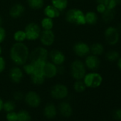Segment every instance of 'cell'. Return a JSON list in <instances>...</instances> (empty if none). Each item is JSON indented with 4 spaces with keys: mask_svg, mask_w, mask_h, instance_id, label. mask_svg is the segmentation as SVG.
Listing matches in <instances>:
<instances>
[{
    "mask_svg": "<svg viewBox=\"0 0 121 121\" xmlns=\"http://www.w3.org/2000/svg\"><path fill=\"white\" fill-rule=\"evenodd\" d=\"M73 49L75 54L78 57H86L91 53L90 46L86 43L83 41L76 43L73 47Z\"/></svg>",
    "mask_w": 121,
    "mask_h": 121,
    "instance_id": "cell-12",
    "label": "cell"
},
{
    "mask_svg": "<svg viewBox=\"0 0 121 121\" xmlns=\"http://www.w3.org/2000/svg\"><path fill=\"white\" fill-rule=\"evenodd\" d=\"M117 66H118L120 71H121V57H120L117 60Z\"/></svg>",
    "mask_w": 121,
    "mask_h": 121,
    "instance_id": "cell-40",
    "label": "cell"
},
{
    "mask_svg": "<svg viewBox=\"0 0 121 121\" xmlns=\"http://www.w3.org/2000/svg\"><path fill=\"white\" fill-rule=\"evenodd\" d=\"M52 5L60 12L65 10L68 7V0H51Z\"/></svg>",
    "mask_w": 121,
    "mask_h": 121,
    "instance_id": "cell-20",
    "label": "cell"
},
{
    "mask_svg": "<svg viewBox=\"0 0 121 121\" xmlns=\"http://www.w3.org/2000/svg\"><path fill=\"white\" fill-rule=\"evenodd\" d=\"M105 39L109 45H115L120 39V32L118 29L114 26H108L104 33Z\"/></svg>",
    "mask_w": 121,
    "mask_h": 121,
    "instance_id": "cell-8",
    "label": "cell"
},
{
    "mask_svg": "<svg viewBox=\"0 0 121 121\" xmlns=\"http://www.w3.org/2000/svg\"><path fill=\"white\" fill-rule=\"evenodd\" d=\"M2 18L0 16V26H2Z\"/></svg>",
    "mask_w": 121,
    "mask_h": 121,
    "instance_id": "cell-45",
    "label": "cell"
},
{
    "mask_svg": "<svg viewBox=\"0 0 121 121\" xmlns=\"http://www.w3.org/2000/svg\"><path fill=\"white\" fill-rule=\"evenodd\" d=\"M18 121H31V116L26 110H21L17 112Z\"/></svg>",
    "mask_w": 121,
    "mask_h": 121,
    "instance_id": "cell-25",
    "label": "cell"
},
{
    "mask_svg": "<svg viewBox=\"0 0 121 121\" xmlns=\"http://www.w3.org/2000/svg\"><path fill=\"white\" fill-rule=\"evenodd\" d=\"M29 57L28 46L23 42H16L10 49V58L17 66L25 64Z\"/></svg>",
    "mask_w": 121,
    "mask_h": 121,
    "instance_id": "cell-1",
    "label": "cell"
},
{
    "mask_svg": "<svg viewBox=\"0 0 121 121\" xmlns=\"http://www.w3.org/2000/svg\"><path fill=\"white\" fill-rule=\"evenodd\" d=\"M50 95L56 100H62L68 96L69 89L65 85L58 83L52 86L50 91Z\"/></svg>",
    "mask_w": 121,
    "mask_h": 121,
    "instance_id": "cell-7",
    "label": "cell"
},
{
    "mask_svg": "<svg viewBox=\"0 0 121 121\" xmlns=\"http://www.w3.org/2000/svg\"><path fill=\"white\" fill-rule=\"evenodd\" d=\"M58 111L64 117H69L73 114V108L71 104L66 101H63L59 104Z\"/></svg>",
    "mask_w": 121,
    "mask_h": 121,
    "instance_id": "cell-16",
    "label": "cell"
},
{
    "mask_svg": "<svg viewBox=\"0 0 121 121\" xmlns=\"http://www.w3.org/2000/svg\"><path fill=\"white\" fill-rule=\"evenodd\" d=\"M24 32L26 34V39L29 41H35L39 39L41 30L40 26L36 23H29L28 24L25 29Z\"/></svg>",
    "mask_w": 121,
    "mask_h": 121,
    "instance_id": "cell-6",
    "label": "cell"
},
{
    "mask_svg": "<svg viewBox=\"0 0 121 121\" xmlns=\"http://www.w3.org/2000/svg\"><path fill=\"white\" fill-rule=\"evenodd\" d=\"M31 80L34 85H42L45 81V76H37L34 75H31Z\"/></svg>",
    "mask_w": 121,
    "mask_h": 121,
    "instance_id": "cell-31",
    "label": "cell"
},
{
    "mask_svg": "<svg viewBox=\"0 0 121 121\" xmlns=\"http://www.w3.org/2000/svg\"><path fill=\"white\" fill-rule=\"evenodd\" d=\"M25 103L31 108H37L41 103V98L39 93L35 91H29L24 95Z\"/></svg>",
    "mask_w": 121,
    "mask_h": 121,
    "instance_id": "cell-9",
    "label": "cell"
},
{
    "mask_svg": "<svg viewBox=\"0 0 121 121\" xmlns=\"http://www.w3.org/2000/svg\"><path fill=\"white\" fill-rule=\"evenodd\" d=\"M14 39L16 42H24L25 39H26V34L23 30L17 31L14 34Z\"/></svg>",
    "mask_w": 121,
    "mask_h": 121,
    "instance_id": "cell-28",
    "label": "cell"
},
{
    "mask_svg": "<svg viewBox=\"0 0 121 121\" xmlns=\"http://www.w3.org/2000/svg\"><path fill=\"white\" fill-rule=\"evenodd\" d=\"M48 56H49L51 61L55 65H56L57 66L63 65L66 60V56L64 53L58 49L51 50L48 53Z\"/></svg>",
    "mask_w": 121,
    "mask_h": 121,
    "instance_id": "cell-10",
    "label": "cell"
},
{
    "mask_svg": "<svg viewBox=\"0 0 121 121\" xmlns=\"http://www.w3.org/2000/svg\"><path fill=\"white\" fill-rule=\"evenodd\" d=\"M9 76L10 80L13 83H19L22 81V78H24V73L20 68L17 66H14L10 69L9 73Z\"/></svg>",
    "mask_w": 121,
    "mask_h": 121,
    "instance_id": "cell-15",
    "label": "cell"
},
{
    "mask_svg": "<svg viewBox=\"0 0 121 121\" xmlns=\"http://www.w3.org/2000/svg\"><path fill=\"white\" fill-rule=\"evenodd\" d=\"M96 10L98 13L102 14L106 10V7L104 5V4H98L97 7H96Z\"/></svg>",
    "mask_w": 121,
    "mask_h": 121,
    "instance_id": "cell-38",
    "label": "cell"
},
{
    "mask_svg": "<svg viewBox=\"0 0 121 121\" xmlns=\"http://www.w3.org/2000/svg\"><path fill=\"white\" fill-rule=\"evenodd\" d=\"M6 68V61L5 59L0 56V73H2Z\"/></svg>",
    "mask_w": 121,
    "mask_h": 121,
    "instance_id": "cell-37",
    "label": "cell"
},
{
    "mask_svg": "<svg viewBox=\"0 0 121 121\" xmlns=\"http://www.w3.org/2000/svg\"><path fill=\"white\" fill-rule=\"evenodd\" d=\"M6 119L7 121H18L17 112H14V110L7 112L6 115Z\"/></svg>",
    "mask_w": 121,
    "mask_h": 121,
    "instance_id": "cell-33",
    "label": "cell"
},
{
    "mask_svg": "<svg viewBox=\"0 0 121 121\" xmlns=\"http://www.w3.org/2000/svg\"><path fill=\"white\" fill-rule=\"evenodd\" d=\"M114 117L115 119L121 120V109H118L115 111L114 112Z\"/></svg>",
    "mask_w": 121,
    "mask_h": 121,
    "instance_id": "cell-39",
    "label": "cell"
},
{
    "mask_svg": "<svg viewBox=\"0 0 121 121\" xmlns=\"http://www.w3.org/2000/svg\"><path fill=\"white\" fill-rule=\"evenodd\" d=\"M86 24L89 25H95L98 22V15L94 12H88L85 14Z\"/></svg>",
    "mask_w": 121,
    "mask_h": 121,
    "instance_id": "cell-21",
    "label": "cell"
},
{
    "mask_svg": "<svg viewBox=\"0 0 121 121\" xmlns=\"http://www.w3.org/2000/svg\"><path fill=\"white\" fill-rule=\"evenodd\" d=\"M2 48L1 46H0V56H1V54H2Z\"/></svg>",
    "mask_w": 121,
    "mask_h": 121,
    "instance_id": "cell-46",
    "label": "cell"
},
{
    "mask_svg": "<svg viewBox=\"0 0 121 121\" xmlns=\"http://www.w3.org/2000/svg\"><path fill=\"white\" fill-rule=\"evenodd\" d=\"M83 80L86 88H98L103 83L102 76L96 72H91L86 73Z\"/></svg>",
    "mask_w": 121,
    "mask_h": 121,
    "instance_id": "cell-4",
    "label": "cell"
},
{
    "mask_svg": "<svg viewBox=\"0 0 121 121\" xmlns=\"http://www.w3.org/2000/svg\"><path fill=\"white\" fill-rule=\"evenodd\" d=\"M105 57L108 60H109L110 62H113L118 60V58H120V54L115 50H110L106 53Z\"/></svg>",
    "mask_w": 121,
    "mask_h": 121,
    "instance_id": "cell-27",
    "label": "cell"
},
{
    "mask_svg": "<svg viewBox=\"0 0 121 121\" xmlns=\"http://www.w3.org/2000/svg\"><path fill=\"white\" fill-rule=\"evenodd\" d=\"M25 12V7L22 4H15L9 10V15L13 19H18Z\"/></svg>",
    "mask_w": 121,
    "mask_h": 121,
    "instance_id": "cell-17",
    "label": "cell"
},
{
    "mask_svg": "<svg viewBox=\"0 0 121 121\" xmlns=\"http://www.w3.org/2000/svg\"><path fill=\"white\" fill-rule=\"evenodd\" d=\"M73 88L77 93H82V92L85 91V90L86 89V86L83 81L78 80L74 83Z\"/></svg>",
    "mask_w": 121,
    "mask_h": 121,
    "instance_id": "cell-29",
    "label": "cell"
},
{
    "mask_svg": "<svg viewBox=\"0 0 121 121\" xmlns=\"http://www.w3.org/2000/svg\"><path fill=\"white\" fill-rule=\"evenodd\" d=\"M115 2H116V4H117V5L121 4V0H115Z\"/></svg>",
    "mask_w": 121,
    "mask_h": 121,
    "instance_id": "cell-43",
    "label": "cell"
},
{
    "mask_svg": "<svg viewBox=\"0 0 121 121\" xmlns=\"http://www.w3.org/2000/svg\"><path fill=\"white\" fill-rule=\"evenodd\" d=\"M23 69L24 71V72L29 75V76H31L33 73H34V65L30 63V64H25L23 65Z\"/></svg>",
    "mask_w": 121,
    "mask_h": 121,
    "instance_id": "cell-32",
    "label": "cell"
},
{
    "mask_svg": "<svg viewBox=\"0 0 121 121\" xmlns=\"http://www.w3.org/2000/svg\"><path fill=\"white\" fill-rule=\"evenodd\" d=\"M41 43L44 46H51L55 41V34L52 30H45L43 29L39 36Z\"/></svg>",
    "mask_w": 121,
    "mask_h": 121,
    "instance_id": "cell-13",
    "label": "cell"
},
{
    "mask_svg": "<svg viewBox=\"0 0 121 121\" xmlns=\"http://www.w3.org/2000/svg\"><path fill=\"white\" fill-rule=\"evenodd\" d=\"M103 4L108 9H114L117 6L115 0H105Z\"/></svg>",
    "mask_w": 121,
    "mask_h": 121,
    "instance_id": "cell-34",
    "label": "cell"
},
{
    "mask_svg": "<svg viewBox=\"0 0 121 121\" xmlns=\"http://www.w3.org/2000/svg\"><path fill=\"white\" fill-rule=\"evenodd\" d=\"M43 73L45 78H52L58 74V67L51 61H46L43 66Z\"/></svg>",
    "mask_w": 121,
    "mask_h": 121,
    "instance_id": "cell-14",
    "label": "cell"
},
{
    "mask_svg": "<svg viewBox=\"0 0 121 121\" xmlns=\"http://www.w3.org/2000/svg\"><path fill=\"white\" fill-rule=\"evenodd\" d=\"M102 15V19L104 22L105 23H110V22H112L115 17V12L114 9H106V10L101 14Z\"/></svg>",
    "mask_w": 121,
    "mask_h": 121,
    "instance_id": "cell-23",
    "label": "cell"
},
{
    "mask_svg": "<svg viewBox=\"0 0 121 121\" xmlns=\"http://www.w3.org/2000/svg\"><path fill=\"white\" fill-rule=\"evenodd\" d=\"M16 108V104L12 100H7L3 103V110L7 112L14 111Z\"/></svg>",
    "mask_w": 121,
    "mask_h": 121,
    "instance_id": "cell-30",
    "label": "cell"
},
{
    "mask_svg": "<svg viewBox=\"0 0 121 121\" xmlns=\"http://www.w3.org/2000/svg\"><path fill=\"white\" fill-rule=\"evenodd\" d=\"M13 97H14V99L16 100H22L24 99V95L21 91H16L14 93Z\"/></svg>",
    "mask_w": 121,
    "mask_h": 121,
    "instance_id": "cell-36",
    "label": "cell"
},
{
    "mask_svg": "<svg viewBox=\"0 0 121 121\" xmlns=\"http://www.w3.org/2000/svg\"><path fill=\"white\" fill-rule=\"evenodd\" d=\"M57 112V108L52 103L46 104L43 108V115L47 119H53L56 116Z\"/></svg>",
    "mask_w": 121,
    "mask_h": 121,
    "instance_id": "cell-18",
    "label": "cell"
},
{
    "mask_svg": "<svg viewBox=\"0 0 121 121\" xmlns=\"http://www.w3.org/2000/svg\"><path fill=\"white\" fill-rule=\"evenodd\" d=\"M3 103H4V101L1 98V97H0V111H1L2 110H3Z\"/></svg>",
    "mask_w": 121,
    "mask_h": 121,
    "instance_id": "cell-41",
    "label": "cell"
},
{
    "mask_svg": "<svg viewBox=\"0 0 121 121\" xmlns=\"http://www.w3.org/2000/svg\"><path fill=\"white\" fill-rule=\"evenodd\" d=\"M118 31H119V32H121V23L120 24V25H119V26H118Z\"/></svg>",
    "mask_w": 121,
    "mask_h": 121,
    "instance_id": "cell-44",
    "label": "cell"
},
{
    "mask_svg": "<svg viewBox=\"0 0 121 121\" xmlns=\"http://www.w3.org/2000/svg\"><path fill=\"white\" fill-rule=\"evenodd\" d=\"M48 52L47 49L43 46H38L35 48L29 55L31 63L35 62H46Z\"/></svg>",
    "mask_w": 121,
    "mask_h": 121,
    "instance_id": "cell-5",
    "label": "cell"
},
{
    "mask_svg": "<svg viewBox=\"0 0 121 121\" xmlns=\"http://www.w3.org/2000/svg\"><path fill=\"white\" fill-rule=\"evenodd\" d=\"M86 74V67L81 60H75L71 64V75L76 81L83 80Z\"/></svg>",
    "mask_w": 121,
    "mask_h": 121,
    "instance_id": "cell-3",
    "label": "cell"
},
{
    "mask_svg": "<svg viewBox=\"0 0 121 121\" xmlns=\"http://www.w3.org/2000/svg\"><path fill=\"white\" fill-rule=\"evenodd\" d=\"M96 2L98 4H103L104 2H105V0H95Z\"/></svg>",
    "mask_w": 121,
    "mask_h": 121,
    "instance_id": "cell-42",
    "label": "cell"
},
{
    "mask_svg": "<svg viewBox=\"0 0 121 121\" xmlns=\"http://www.w3.org/2000/svg\"><path fill=\"white\" fill-rule=\"evenodd\" d=\"M27 4L32 9L38 10L44 5V0H27Z\"/></svg>",
    "mask_w": 121,
    "mask_h": 121,
    "instance_id": "cell-24",
    "label": "cell"
},
{
    "mask_svg": "<svg viewBox=\"0 0 121 121\" xmlns=\"http://www.w3.org/2000/svg\"><path fill=\"white\" fill-rule=\"evenodd\" d=\"M65 19L67 22L74 25H85V14L79 9H70L65 15Z\"/></svg>",
    "mask_w": 121,
    "mask_h": 121,
    "instance_id": "cell-2",
    "label": "cell"
},
{
    "mask_svg": "<svg viewBox=\"0 0 121 121\" xmlns=\"http://www.w3.org/2000/svg\"><path fill=\"white\" fill-rule=\"evenodd\" d=\"M85 66L91 71H97L100 66V60L98 56L88 55L85 59Z\"/></svg>",
    "mask_w": 121,
    "mask_h": 121,
    "instance_id": "cell-11",
    "label": "cell"
},
{
    "mask_svg": "<svg viewBox=\"0 0 121 121\" xmlns=\"http://www.w3.org/2000/svg\"><path fill=\"white\" fill-rule=\"evenodd\" d=\"M43 14L46 17L53 19L59 17L60 15V12L58 9H57L56 7H54L53 5H48L44 8Z\"/></svg>",
    "mask_w": 121,
    "mask_h": 121,
    "instance_id": "cell-19",
    "label": "cell"
},
{
    "mask_svg": "<svg viewBox=\"0 0 121 121\" xmlns=\"http://www.w3.org/2000/svg\"><path fill=\"white\" fill-rule=\"evenodd\" d=\"M41 27L45 30H51L53 27V21L52 19L45 17L41 22Z\"/></svg>",
    "mask_w": 121,
    "mask_h": 121,
    "instance_id": "cell-26",
    "label": "cell"
},
{
    "mask_svg": "<svg viewBox=\"0 0 121 121\" xmlns=\"http://www.w3.org/2000/svg\"><path fill=\"white\" fill-rule=\"evenodd\" d=\"M7 33H6V30L2 26H0V43H2L5 38H6V35Z\"/></svg>",
    "mask_w": 121,
    "mask_h": 121,
    "instance_id": "cell-35",
    "label": "cell"
},
{
    "mask_svg": "<svg viewBox=\"0 0 121 121\" xmlns=\"http://www.w3.org/2000/svg\"><path fill=\"white\" fill-rule=\"evenodd\" d=\"M90 51L93 55L98 56L104 52V47L100 43H95L90 46Z\"/></svg>",
    "mask_w": 121,
    "mask_h": 121,
    "instance_id": "cell-22",
    "label": "cell"
}]
</instances>
